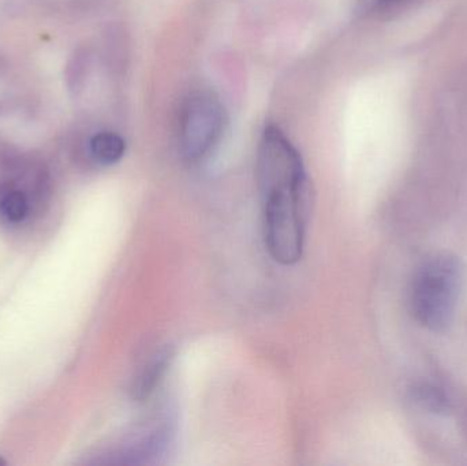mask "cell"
<instances>
[{"instance_id": "obj_1", "label": "cell", "mask_w": 467, "mask_h": 466, "mask_svg": "<svg viewBox=\"0 0 467 466\" xmlns=\"http://www.w3.org/2000/svg\"><path fill=\"white\" fill-rule=\"evenodd\" d=\"M255 175L266 249L275 262L296 264L304 254L309 183L301 153L277 126L261 134Z\"/></svg>"}, {"instance_id": "obj_2", "label": "cell", "mask_w": 467, "mask_h": 466, "mask_svg": "<svg viewBox=\"0 0 467 466\" xmlns=\"http://www.w3.org/2000/svg\"><path fill=\"white\" fill-rule=\"evenodd\" d=\"M462 268L450 254L428 259L414 275L410 290L411 314L428 330L441 331L451 323L460 295Z\"/></svg>"}, {"instance_id": "obj_3", "label": "cell", "mask_w": 467, "mask_h": 466, "mask_svg": "<svg viewBox=\"0 0 467 466\" xmlns=\"http://www.w3.org/2000/svg\"><path fill=\"white\" fill-rule=\"evenodd\" d=\"M226 109L210 90H199L186 98L180 117V150L189 161L207 158L226 130Z\"/></svg>"}, {"instance_id": "obj_4", "label": "cell", "mask_w": 467, "mask_h": 466, "mask_svg": "<svg viewBox=\"0 0 467 466\" xmlns=\"http://www.w3.org/2000/svg\"><path fill=\"white\" fill-rule=\"evenodd\" d=\"M171 360L172 353L169 349L161 350L150 357V360L142 368L140 377L137 378L136 383H134V399L142 402L155 393V388L163 380Z\"/></svg>"}, {"instance_id": "obj_5", "label": "cell", "mask_w": 467, "mask_h": 466, "mask_svg": "<svg viewBox=\"0 0 467 466\" xmlns=\"http://www.w3.org/2000/svg\"><path fill=\"white\" fill-rule=\"evenodd\" d=\"M93 158L104 166L118 163L126 152V142L119 134L112 131H100L90 141Z\"/></svg>"}, {"instance_id": "obj_6", "label": "cell", "mask_w": 467, "mask_h": 466, "mask_svg": "<svg viewBox=\"0 0 467 466\" xmlns=\"http://www.w3.org/2000/svg\"><path fill=\"white\" fill-rule=\"evenodd\" d=\"M27 200L21 192L8 191L0 196V213L11 223H19L27 215Z\"/></svg>"}, {"instance_id": "obj_7", "label": "cell", "mask_w": 467, "mask_h": 466, "mask_svg": "<svg viewBox=\"0 0 467 466\" xmlns=\"http://www.w3.org/2000/svg\"><path fill=\"white\" fill-rule=\"evenodd\" d=\"M414 397L420 404L424 405L428 409L435 410V412H443L447 408L446 396L438 388L422 386L414 390Z\"/></svg>"}, {"instance_id": "obj_8", "label": "cell", "mask_w": 467, "mask_h": 466, "mask_svg": "<svg viewBox=\"0 0 467 466\" xmlns=\"http://www.w3.org/2000/svg\"><path fill=\"white\" fill-rule=\"evenodd\" d=\"M375 2L379 8H386L395 5V3L400 2V0H375Z\"/></svg>"}, {"instance_id": "obj_9", "label": "cell", "mask_w": 467, "mask_h": 466, "mask_svg": "<svg viewBox=\"0 0 467 466\" xmlns=\"http://www.w3.org/2000/svg\"><path fill=\"white\" fill-rule=\"evenodd\" d=\"M5 464V461H3V460H0V465H3Z\"/></svg>"}]
</instances>
